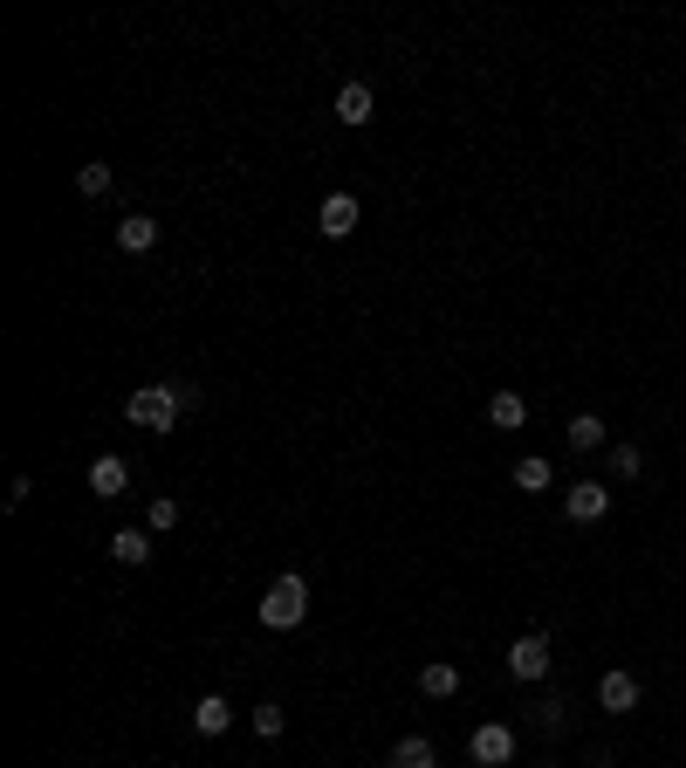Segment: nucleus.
<instances>
[{
    "label": "nucleus",
    "instance_id": "a211bd4d",
    "mask_svg": "<svg viewBox=\"0 0 686 768\" xmlns=\"http://www.w3.org/2000/svg\"><path fill=\"white\" fill-rule=\"evenodd\" d=\"M247 721H254V734H261V741H275V734H282V728H289V713L261 700V707H254V713H247Z\"/></svg>",
    "mask_w": 686,
    "mask_h": 768
},
{
    "label": "nucleus",
    "instance_id": "4468645a",
    "mask_svg": "<svg viewBox=\"0 0 686 768\" xmlns=\"http://www.w3.org/2000/svg\"><path fill=\"white\" fill-rule=\"evenodd\" d=\"M193 728H199V734H207V741H213V734H226V728H234V707H226L220 694H207V700H199V707H193Z\"/></svg>",
    "mask_w": 686,
    "mask_h": 768
},
{
    "label": "nucleus",
    "instance_id": "f8f14e48",
    "mask_svg": "<svg viewBox=\"0 0 686 768\" xmlns=\"http://www.w3.org/2000/svg\"><path fill=\"white\" fill-rule=\"evenodd\" d=\"M111 556L124 562V570H144V562H151V528H117L111 535Z\"/></svg>",
    "mask_w": 686,
    "mask_h": 768
},
{
    "label": "nucleus",
    "instance_id": "ddd939ff",
    "mask_svg": "<svg viewBox=\"0 0 686 768\" xmlns=\"http://www.w3.org/2000/svg\"><path fill=\"white\" fill-rule=\"evenodd\" d=\"M522 419H528V398H522V392H495V398H488V426H495V432H515Z\"/></svg>",
    "mask_w": 686,
    "mask_h": 768
},
{
    "label": "nucleus",
    "instance_id": "4be33fe9",
    "mask_svg": "<svg viewBox=\"0 0 686 768\" xmlns=\"http://www.w3.org/2000/svg\"><path fill=\"white\" fill-rule=\"evenodd\" d=\"M563 713H570L563 700H556V694H543V707H536V728H543V734H556V728H563Z\"/></svg>",
    "mask_w": 686,
    "mask_h": 768
},
{
    "label": "nucleus",
    "instance_id": "f3484780",
    "mask_svg": "<svg viewBox=\"0 0 686 768\" xmlns=\"http://www.w3.org/2000/svg\"><path fill=\"white\" fill-rule=\"evenodd\" d=\"M604 440H612V432H604L597 412H577V419H570V446H577V453H597Z\"/></svg>",
    "mask_w": 686,
    "mask_h": 768
},
{
    "label": "nucleus",
    "instance_id": "f257e3e1",
    "mask_svg": "<svg viewBox=\"0 0 686 768\" xmlns=\"http://www.w3.org/2000/svg\"><path fill=\"white\" fill-rule=\"evenodd\" d=\"M193 405H199V392H193V384H179V377H172V384H138V392L124 398V419H131L138 432H151V440H165V432L179 426Z\"/></svg>",
    "mask_w": 686,
    "mask_h": 768
},
{
    "label": "nucleus",
    "instance_id": "6e6552de",
    "mask_svg": "<svg viewBox=\"0 0 686 768\" xmlns=\"http://www.w3.org/2000/svg\"><path fill=\"white\" fill-rule=\"evenodd\" d=\"M639 700H646V686L631 679L625 665H618V673H604V679H597V707H604V713H631Z\"/></svg>",
    "mask_w": 686,
    "mask_h": 768
},
{
    "label": "nucleus",
    "instance_id": "412c9836",
    "mask_svg": "<svg viewBox=\"0 0 686 768\" xmlns=\"http://www.w3.org/2000/svg\"><path fill=\"white\" fill-rule=\"evenodd\" d=\"M172 522H179V501H165V494H159V501H151V515H144V528H151V535H165Z\"/></svg>",
    "mask_w": 686,
    "mask_h": 768
},
{
    "label": "nucleus",
    "instance_id": "39448f33",
    "mask_svg": "<svg viewBox=\"0 0 686 768\" xmlns=\"http://www.w3.org/2000/svg\"><path fill=\"white\" fill-rule=\"evenodd\" d=\"M358 213H364V207H358V193H329L323 207H316V234H323V241L358 234Z\"/></svg>",
    "mask_w": 686,
    "mask_h": 768
},
{
    "label": "nucleus",
    "instance_id": "f03ea898",
    "mask_svg": "<svg viewBox=\"0 0 686 768\" xmlns=\"http://www.w3.org/2000/svg\"><path fill=\"white\" fill-rule=\"evenodd\" d=\"M302 618H310V583L289 570V577H275L268 591H261V625L268 631H295Z\"/></svg>",
    "mask_w": 686,
    "mask_h": 768
},
{
    "label": "nucleus",
    "instance_id": "1a4fd4ad",
    "mask_svg": "<svg viewBox=\"0 0 686 768\" xmlns=\"http://www.w3.org/2000/svg\"><path fill=\"white\" fill-rule=\"evenodd\" d=\"M419 694L426 700H453V694H461V665H453V659H426L419 665Z\"/></svg>",
    "mask_w": 686,
    "mask_h": 768
},
{
    "label": "nucleus",
    "instance_id": "20e7f679",
    "mask_svg": "<svg viewBox=\"0 0 686 768\" xmlns=\"http://www.w3.org/2000/svg\"><path fill=\"white\" fill-rule=\"evenodd\" d=\"M467 755H474L480 768H508V761H515V728H508V721H480V728L467 734Z\"/></svg>",
    "mask_w": 686,
    "mask_h": 768
},
{
    "label": "nucleus",
    "instance_id": "aec40b11",
    "mask_svg": "<svg viewBox=\"0 0 686 768\" xmlns=\"http://www.w3.org/2000/svg\"><path fill=\"white\" fill-rule=\"evenodd\" d=\"M612 474H618V480H639V474H646V453H639V446H612Z\"/></svg>",
    "mask_w": 686,
    "mask_h": 768
},
{
    "label": "nucleus",
    "instance_id": "0eeeda50",
    "mask_svg": "<svg viewBox=\"0 0 686 768\" xmlns=\"http://www.w3.org/2000/svg\"><path fill=\"white\" fill-rule=\"evenodd\" d=\"M563 515L570 522H604L612 515V488H604V480H577V488L563 494Z\"/></svg>",
    "mask_w": 686,
    "mask_h": 768
},
{
    "label": "nucleus",
    "instance_id": "9b49d317",
    "mask_svg": "<svg viewBox=\"0 0 686 768\" xmlns=\"http://www.w3.org/2000/svg\"><path fill=\"white\" fill-rule=\"evenodd\" d=\"M371 83H344L337 90V124H350V131H364V124H371Z\"/></svg>",
    "mask_w": 686,
    "mask_h": 768
},
{
    "label": "nucleus",
    "instance_id": "7ed1b4c3",
    "mask_svg": "<svg viewBox=\"0 0 686 768\" xmlns=\"http://www.w3.org/2000/svg\"><path fill=\"white\" fill-rule=\"evenodd\" d=\"M508 679L515 686H543L549 679V638L543 631H522L515 645H508Z\"/></svg>",
    "mask_w": 686,
    "mask_h": 768
},
{
    "label": "nucleus",
    "instance_id": "6ab92c4d",
    "mask_svg": "<svg viewBox=\"0 0 686 768\" xmlns=\"http://www.w3.org/2000/svg\"><path fill=\"white\" fill-rule=\"evenodd\" d=\"M75 193H83V199H104V193H111V165H83V172H75Z\"/></svg>",
    "mask_w": 686,
    "mask_h": 768
},
{
    "label": "nucleus",
    "instance_id": "9d476101",
    "mask_svg": "<svg viewBox=\"0 0 686 768\" xmlns=\"http://www.w3.org/2000/svg\"><path fill=\"white\" fill-rule=\"evenodd\" d=\"M117 247L124 254H151V247H159V220H151V213H124L117 220Z\"/></svg>",
    "mask_w": 686,
    "mask_h": 768
},
{
    "label": "nucleus",
    "instance_id": "423d86ee",
    "mask_svg": "<svg viewBox=\"0 0 686 768\" xmlns=\"http://www.w3.org/2000/svg\"><path fill=\"white\" fill-rule=\"evenodd\" d=\"M124 488H131V459H124V453H96L90 459V494L96 501H117Z\"/></svg>",
    "mask_w": 686,
    "mask_h": 768
},
{
    "label": "nucleus",
    "instance_id": "2eb2a0df",
    "mask_svg": "<svg viewBox=\"0 0 686 768\" xmlns=\"http://www.w3.org/2000/svg\"><path fill=\"white\" fill-rule=\"evenodd\" d=\"M392 768H440V748L426 734H405L398 748H392Z\"/></svg>",
    "mask_w": 686,
    "mask_h": 768
},
{
    "label": "nucleus",
    "instance_id": "5701e85b",
    "mask_svg": "<svg viewBox=\"0 0 686 768\" xmlns=\"http://www.w3.org/2000/svg\"><path fill=\"white\" fill-rule=\"evenodd\" d=\"M679 144H686V131H679Z\"/></svg>",
    "mask_w": 686,
    "mask_h": 768
},
{
    "label": "nucleus",
    "instance_id": "dca6fc26",
    "mask_svg": "<svg viewBox=\"0 0 686 768\" xmlns=\"http://www.w3.org/2000/svg\"><path fill=\"white\" fill-rule=\"evenodd\" d=\"M549 480H556V467H549V459H543V453H528V459H515V488H522V494H543V488H549Z\"/></svg>",
    "mask_w": 686,
    "mask_h": 768
}]
</instances>
